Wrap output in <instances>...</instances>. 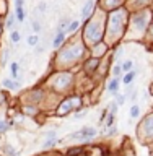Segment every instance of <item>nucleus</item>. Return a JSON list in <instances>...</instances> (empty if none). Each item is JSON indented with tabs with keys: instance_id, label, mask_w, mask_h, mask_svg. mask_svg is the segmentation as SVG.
<instances>
[{
	"instance_id": "393cba45",
	"label": "nucleus",
	"mask_w": 153,
	"mask_h": 156,
	"mask_svg": "<svg viewBox=\"0 0 153 156\" xmlns=\"http://www.w3.org/2000/svg\"><path fill=\"white\" fill-rule=\"evenodd\" d=\"M39 10H41V12H44V10H46V3H44V2L39 3Z\"/></svg>"
},
{
	"instance_id": "f257e3e1",
	"label": "nucleus",
	"mask_w": 153,
	"mask_h": 156,
	"mask_svg": "<svg viewBox=\"0 0 153 156\" xmlns=\"http://www.w3.org/2000/svg\"><path fill=\"white\" fill-rule=\"evenodd\" d=\"M96 128H90V127H85L82 128V130H77L73 132V133H70L69 135V140H82V142H85V140H90L93 138V137H96Z\"/></svg>"
},
{
	"instance_id": "9d476101",
	"label": "nucleus",
	"mask_w": 153,
	"mask_h": 156,
	"mask_svg": "<svg viewBox=\"0 0 153 156\" xmlns=\"http://www.w3.org/2000/svg\"><path fill=\"white\" fill-rule=\"evenodd\" d=\"M15 21H17V17H15V15H10V17L7 18V28L13 29L15 28Z\"/></svg>"
},
{
	"instance_id": "4be33fe9",
	"label": "nucleus",
	"mask_w": 153,
	"mask_h": 156,
	"mask_svg": "<svg viewBox=\"0 0 153 156\" xmlns=\"http://www.w3.org/2000/svg\"><path fill=\"white\" fill-rule=\"evenodd\" d=\"M33 29L36 31V33H39V31H41V25H39V23H36V21H33Z\"/></svg>"
},
{
	"instance_id": "6ab92c4d",
	"label": "nucleus",
	"mask_w": 153,
	"mask_h": 156,
	"mask_svg": "<svg viewBox=\"0 0 153 156\" xmlns=\"http://www.w3.org/2000/svg\"><path fill=\"white\" fill-rule=\"evenodd\" d=\"M54 143H55V137H54V138H47L44 142V145H42V148H49V146H52Z\"/></svg>"
},
{
	"instance_id": "423d86ee",
	"label": "nucleus",
	"mask_w": 153,
	"mask_h": 156,
	"mask_svg": "<svg viewBox=\"0 0 153 156\" xmlns=\"http://www.w3.org/2000/svg\"><path fill=\"white\" fill-rule=\"evenodd\" d=\"M2 85H3L5 88H8V90H18V88H20V83L13 81V80H3Z\"/></svg>"
},
{
	"instance_id": "2eb2a0df",
	"label": "nucleus",
	"mask_w": 153,
	"mask_h": 156,
	"mask_svg": "<svg viewBox=\"0 0 153 156\" xmlns=\"http://www.w3.org/2000/svg\"><path fill=\"white\" fill-rule=\"evenodd\" d=\"M37 42H39V36H36V34H33V36L28 37V44L29 46H37Z\"/></svg>"
},
{
	"instance_id": "ddd939ff",
	"label": "nucleus",
	"mask_w": 153,
	"mask_h": 156,
	"mask_svg": "<svg viewBox=\"0 0 153 156\" xmlns=\"http://www.w3.org/2000/svg\"><path fill=\"white\" fill-rule=\"evenodd\" d=\"M138 114H140V107L137 106V104H134L132 107H130V117H138Z\"/></svg>"
},
{
	"instance_id": "20e7f679",
	"label": "nucleus",
	"mask_w": 153,
	"mask_h": 156,
	"mask_svg": "<svg viewBox=\"0 0 153 156\" xmlns=\"http://www.w3.org/2000/svg\"><path fill=\"white\" fill-rule=\"evenodd\" d=\"M64 39H65V33H64V31H59L57 36L54 37V41H52V46H54V47H59V46L64 42Z\"/></svg>"
},
{
	"instance_id": "a211bd4d",
	"label": "nucleus",
	"mask_w": 153,
	"mask_h": 156,
	"mask_svg": "<svg viewBox=\"0 0 153 156\" xmlns=\"http://www.w3.org/2000/svg\"><path fill=\"white\" fill-rule=\"evenodd\" d=\"M124 101H125V96H122V95H119V93H117V95H116V104H117V106H122V104H124Z\"/></svg>"
},
{
	"instance_id": "f8f14e48",
	"label": "nucleus",
	"mask_w": 153,
	"mask_h": 156,
	"mask_svg": "<svg viewBox=\"0 0 153 156\" xmlns=\"http://www.w3.org/2000/svg\"><path fill=\"white\" fill-rule=\"evenodd\" d=\"M69 25H70V21L67 20H62L60 21V26H59V31H64V33H67V31H69Z\"/></svg>"
},
{
	"instance_id": "b1692460",
	"label": "nucleus",
	"mask_w": 153,
	"mask_h": 156,
	"mask_svg": "<svg viewBox=\"0 0 153 156\" xmlns=\"http://www.w3.org/2000/svg\"><path fill=\"white\" fill-rule=\"evenodd\" d=\"M116 132H117V127H111V128H109V132H108V135H114Z\"/></svg>"
},
{
	"instance_id": "aec40b11",
	"label": "nucleus",
	"mask_w": 153,
	"mask_h": 156,
	"mask_svg": "<svg viewBox=\"0 0 153 156\" xmlns=\"http://www.w3.org/2000/svg\"><path fill=\"white\" fill-rule=\"evenodd\" d=\"M112 73L116 75V77H119V75L122 73V65H116L114 68H112Z\"/></svg>"
},
{
	"instance_id": "5701e85b",
	"label": "nucleus",
	"mask_w": 153,
	"mask_h": 156,
	"mask_svg": "<svg viewBox=\"0 0 153 156\" xmlns=\"http://www.w3.org/2000/svg\"><path fill=\"white\" fill-rule=\"evenodd\" d=\"M85 114H87V111H83V112H78V114H75V119H77V120L83 119V117H85Z\"/></svg>"
},
{
	"instance_id": "0eeeda50",
	"label": "nucleus",
	"mask_w": 153,
	"mask_h": 156,
	"mask_svg": "<svg viewBox=\"0 0 153 156\" xmlns=\"http://www.w3.org/2000/svg\"><path fill=\"white\" fill-rule=\"evenodd\" d=\"M15 8H17V13H15L17 20L18 21H25V10H23V5H15Z\"/></svg>"
},
{
	"instance_id": "f3484780",
	"label": "nucleus",
	"mask_w": 153,
	"mask_h": 156,
	"mask_svg": "<svg viewBox=\"0 0 153 156\" xmlns=\"http://www.w3.org/2000/svg\"><path fill=\"white\" fill-rule=\"evenodd\" d=\"M10 39H12L13 44H17V42L20 41V33H18V31H12V34H10Z\"/></svg>"
},
{
	"instance_id": "9b49d317",
	"label": "nucleus",
	"mask_w": 153,
	"mask_h": 156,
	"mask_svg": "<svg viewBox=\"0 0 153 156\" xmlns=\"http://www.w3.org/2000/svg\"><path fill=\"white\" fill-rule=\"evenodd\" d=\"M130 70H134V62L125 60L124 64H122V72H130Z\"/></svg>"
},
{
	"instance_id": "7ed1b4c3",
	"label": "nucleus",
	"mask_w": 153,
	"mask_h": 156,
	"mask_svg": "<svg viewBox=\"0 0 153 156\" xmlns=\"http://www.w3.org/2000/svg\"><path fill=\"white\" fill-rule=\"evenodd\" d=\"M91 10H93V0H88L87 3H85V7H83V10H82V18L83 20H87V18L90 17Z\"/></svg>"
},
{
	"instance_id": "a878e982",
	"label": "nucleus",
	"mask_w": 153,
	"mask_h": 156,
	"mask_svg": "<svg viewBox=\"0 0 153 156\" xmlns=\"http://www.w3.org/2000/svg\"><path fill=\"white\" fill-rule=\"evenodd\" d=\"M25 3V0H15V5H23Z\"/></svg>"
},
{
	"instance_id": "dca6fc26",
	"label": "nucleus",
	"mask_w": 153,
	"mask_h": 156,
	"mask_svg": "<svg viewBox=\"0 0 153 156\" xmlns=\"http://www.w3.org/2000/svg\"><path fill=\"white\" fill-rule=\"evenodd\" d=\"M78 26H80V21H70V25H69V31H70V33H73V31H77V29H78Z\"/></svg>"
},
{
	"instance_id": "1a4fd4ad",
	"label": "nucleus",
	"mask_w": 153,
	"mask_h": 156,
	"mask_svg": "<svg viewBox=\"0 0 153 156\" xmlns=\"http://www.w3.org/2000/svg\"><path fill=\"white\" fill-rule=\"evenodd\" d=\"M96 65H98V59H91V60L87 62V70L88 72H93L96 68Z\"/></svg>"
},
{
	"instance_id": "4468645a",
	"label": "nucleus",
	"mask_w": 153,
	"mask_h": 156,
	"mask_svg": "<svg viewBox=\"0 0 153 156\" xmlns=\"http://www.w3.org/2000/svg\"><path fill=\"white\" fill-rule=\"evenodd\" d=\"M10 72H12L13 78H18V64L17 62H13L12 65H10Z\"/></svg>"
},
{
	"instance_id": "412c9836",
	"label": "nucleus",
	"mask_w": 153,
	"mask_h": 156,
	"mask_svg": "<svg viewBox=\"0 0 153 156\" xmlns=\"http://www.w3.org/2000/svg\"><path fill=\"white\" fill-rule=\"evenodd\" d=\"M7 127H8V124L5 122V120H0V132H5Z\"/></svg>"
},
{
	"instance_id": "f03ea898",
	"label": "nucleus",
	"mask_w": 153,
	"mask_h": 156,
	"mask_svg": "<svg viewBox=\"0 0 153 156\" xmlns=\"http://www.w3.org/2000/svg\"><path fill=\"white\" fill-rule=\"evenodd\" d=\"M119 85H120V78H119V77H116L114 80H112V81H109V85H108L109 95L116 96L117 93H119Z\"/></svg>"
},
{
	"instance_id": "39448f33",
	"label": "nucleus",
	"mask_w": 153,
	"mask_h": 156,
	"mask_svg": "<svg viewBox=\"0 0 153 156\" xmlns=\"http://www.w3.org/2000/svg\"><path fill=\"white\" fill-rule=\"evenodd\" d=\"M135 75H137L135 70H130V72H127V73H125V77L122 78V81H124L125 85H132V81H134V78H135Z\"/></svg>"
},
{
	"instance_id": "6e6552de",
	"label": "nucleus",
	"mask_w": 153,
	"mask_h": 156,
	"mask_svg": "<svg viewBox=\"0 0 153 156\" xmlns=\"http://www.w3.org/2000/svg\"><path fill=\"white\" fill-rule=\"evenodd\" d=\"M64 104H65V106H62L60 109H59V112H60V114H67V112L70 111L72 107H73V104H72V101H65Z\"/></svg>"
}]
</instances>
